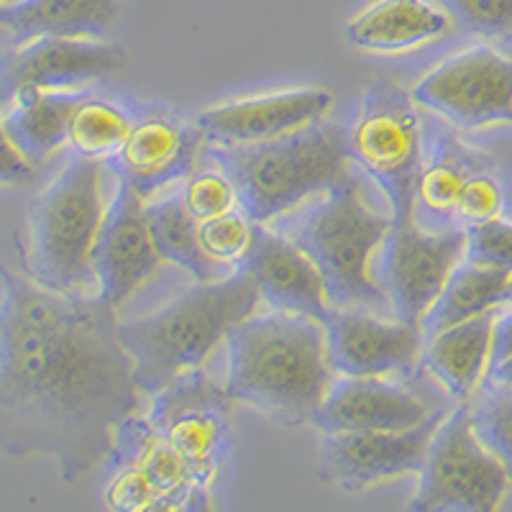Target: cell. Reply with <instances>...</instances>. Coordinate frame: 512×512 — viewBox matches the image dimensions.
<instances>
[{"mask_svg": "<svg viewBox=\"0 0 512 512\" xmlns=\"http://www.w3.org/2000/svg\"><path fill=\"white\" fill-rule=\"evenodd\" d=\"M116 310L98 292L47 290L0 264V454L47 456L62 482L111 461L141 410Z\"/></svg>", "mask_w": 512, "mask_h": 512, "instance_id": "obj_1", "label": "cell"}, {"mask_svg": "<svg viewBox=\"0 0 512 512\" xmlns=\"http://www.w3.org/2000/svg\"><path fill=\"white\" fill-rule=\"evenodd\" d=\"M226 395L282 425L313 423L333 382L323 323L272 310L254 313L226 338Z\"/></svg>", "mask_w": 512, "mask_h": 512, "instance_id": "obj_2", "label": "cell"}, {"mask_svg": "<svg viewBox=\"0 0 512 512\" xmlns=\"http://www.w3.org/2000/svg\"><path fill=\"white\" fill-rule=\"evenodd\" d=\"M259 305L254 280L239 267L223 280H198L154 313L118 320V336L134 364L141 395H157L177 377L203 367L228 333Z\"/></svg>", "mask_w": 512, "mask_h": 512, "instance_id": "obj_3", "label": "cell"}, {"mask_svg": "<svg viewBox=\"0 0 512 512\" xmlns=\"http://www.w3.org/2000/svg\"><path fill=\"white\" fill-rule=\"evenodd\" d=\"M105 162L72 154L59 175L34 198L26 241L16 236L18 264L36 285L67 295H93L95 241L103 226Z\"/></svg>", "mask_w": 512, "mask_h": 512, "instance_id": "obj_4", "label": "cell"}, {"mask_svg": "<svg viewBox=\"0 0 512 512\" xmlns=\"http://www.w3.org/2000/svg\"><path fill=\"white\" fill-rule=\"evenodd\" d=\"M210 154L231 177L239 208L264 226L344 180L351 162L346 128L323 121L262 144H210Z\"/></svg>", "mask_w": 512, "mask_h": 512, "instance_id": "obj_5", "label": "cell"}, {"mask_svg": "<svg viewBox=\"0 0 512 512\" xmlns=\"http://www.w3.org/2000/svg\"><path fill=\"white\" fill-rule=\"evenodd\" d=\"M292 213L282 233L320 269L331 305L374 313L390 308L374 280V256L390 231L392 216L369 208L351 172Z\"/></svg>", "mask_w": 512, "mask_h": 512, "instance_id": "obj_6", "label": "cell"}, {"mask_svg": "<svg viewBox=\"0 0 512 512\" xmlns=\"http://www.w3.org/2000/svg\"><path fill=\"white\" fill-rule=\"evenodd\" d=\"M415 512H495L510 492V474L474 428L472 405L459 402L438 423L420 466Z\"/></svg>", "mask_w": 512, "mask_h": 512, "instance_id": "obj_7", "label": "cell"}, {"mask_svg": "<svg viewBox=\"0 0 512 512\" xmlns=\"http://www.w3.org/2000/svg\"><path fill=\"white\" fill-rule=\"evenodd\" d=\"M351 162L382 190L395 221L415 216V182L420 172V118L413 95L397 85H377L359 103L346 128Z\"/></svg>", "mask_w": 512, "mask_h": 512, "instance_id": "obj_8", "label": "cell"}, {"mask_svg": "<svg viewBox=\"0 0 512 512\" xmlns=\"http://www.w3.org/2000/svg\"><path fill=\"white\" fill-rule=\"evenodd\" d=\"M464 259V228L425 231L415 223V216L405 221L392 218L390 231L374 256V280L387 297L392 315L420 326Z\"/></svg>", "mask_w": 512, "mask_h": 512, "instance_id": "obj_9", "label": "cell"}, {"mask_svg": "<svg viewBox=\"0 0 512 512\" xmlns=\"http://www.w3.org/2000/svg\"><path fill=\"white\" fill-rule=\"evenodd\" d=\"M231 405L223 384L192 369L152 395L144 420L213 484L231 451Z\"/></svg>", "mask_w": 512, "mask_h": 512, "instance_id": "obj_10", "label": "cell"}, {"mask_svg": "<svg viewBox=\"0 0 512 512\" xmlns=\"http://www.w3.org/2000/svg\"><path fill=\"white\" fill-rule=\"evenodd\" d=\"M423 105L459 128L512 123V59L489 44H477L443 59L413 88Z\"/></svg>", "mask_w": 512, "mask_h": 512, "instance_id": "obj_11", "label": "cell"}, {"mask_svg": "<svg viewBox=\"0 0 512 512\" xmlns=\"http://www.w3.org/2000/svg\"><path fill=\"white\" fill-rule=\"evenodd\" d=\"M446 413L438 410L408 431L323 433L320 479L341 492H367L382 482L420 472L433 433Z\"/></svg>", "mask_w": 512, "mask_h": 512, "instance_id": "obj_12", "label": "cell"}, {"mask_svg": "<svg viewBox=\"0 0 512 512\" xmlns=\"http://www.w3.org/2000/svg\"><path fill=\"white\" fill-rule=\"evenodd\" d=\"M323 331L328 361L341 377H410L423 359V328L374 310L331 305Z\"/></svg>", "mask_w": 512, "mask_h": 512, "instance_id": "obj_13", "label": "cell"}, {"mask_svg": "<svg viewBox=\"0 0 512 512\" xmlns=\"http://www.w3.org/2000/svg\"><path fill=\"white\" fill-rule=\"evenodd\" d=\"M159 264L162 256L152 239L146 198H141L126 180L116 177V190L105 208L103 226L95 241V292L113 308H121L139 287L152 280Z\"/></svg>", "mask_w": 512, "mask_h": 512, "instance_id": "obj_14", "label": "cell"}, {"mask_svg": "<svg viewBox=\"0 0 512 512\" xmlns=\"http://www.w3.org/2000/svg\"><path fill=\"white\" fill-rule=\"evenodd\" d=\"M123 62L126 52L113 41L39 36L18 44L0 62V103L26 88L77 90L116 75Z\"/></svg>", "mask_w": 512, "mask_h": 512, "instance_id": "obj_15", "label": "cell"}, {"mask_svg": "<svg viewBox=\"0 0 512 512\" xmlns=\"http://www.w3.org/2000/svg\"><path fill=\"white\" fill-rule=\"evenodd\" d=\"M331 105L333 95L323 88L274 90L213 105L200 113L195 126L210 144H262L320 123Z\"/></svg>", "mask_w": 512, "mask_h": 512, "instance_id": "obj_16", "label": "cell"}, {"mask_svg": "<svg viewBox=\"0 0 512 512\" xmlns=\"http://www.w3.org/2000/svg\"><path fill=\"white\" fill-rule=\"evenodd\" d=\"M239 267L249 272L259 300L272 310L305 315L320 323L331 310L326 282L313 259L285 233L269 231L264 223H256L251 249Z\"/></svg>", "mask_w": 512, "mask_h": 512, "instance_id": "obj_17", "label": "cell"}, {"mask_svg": "<svg viewBox=\"0 0 512 512\" xmlns=\"http://www.w3.org/2000/svg\"><path fill=\"white\" fill-rule=\"evenodd\" d=\"M203 141L200 128L180 118L146 116L134 121L126 144L111 159V172L149 200L192 175Z\"/></svg>", "mask_w": 512, "mask_h": 512, "instance_id": "obj_18", "label": "cell"}, {"mask_svg": "<svg viewBox=\"0 0 512 512\" xmlns=\"http://www.w3.org/2000/svg\"><path fill=\"white\" fill-rule=\"evenodd\" d=\"M433 413L438 410L390 379L341 377L328 387L313 425L320 433L408 431Z\"/></svg>", "mask_w": 512, "mask_h": 512, "instance_id": "obj_19", "label": "cell"}, {"mask_svg": "<svg viewBox=\"0 0 512 512\" xmlns=\"http://www.w3.org/2000/svg\"><path fill=\"white\" fill-rule=\"evenodd\" d=\"M451 13L433 0H374L346 24L351 47L372 54H400L443 39Z\"/></svg>", "mask_w": 512, "mask_h": 512, "instance_id": "obj_20", "label": "cell"}, {"mask_svg": "<svg viewBox=\"0 0 512 512\" xmlns=\"http://www.w3.org/2000/svg\"><path fill=\"white\" fill-rule=\"evenodd\" d=\"M502 310L505 308L489 310L425 336L428 341L423 344V364L456 402H472L487 379L495 323Z\"/></svg>", "mask_w": 512, "mask_h": 512, "instance_id": "obj_21", "label": "cell"}, {"mask_svg": "<svg viewBox=\"0 0 512 512\" xmlns=\"http://www.w3.org/2000/svg\"><path fill=\"white\" fill-rule=\"evenodd\" d=\"M121 0H3L0 29L16 44L39 36L103 39L116 24Z\"/></svg>", "mask_w": 512, "mask_h": 512, "instance_id": "obj_22", "label": "cell"}, {"mask_svg": "<svg viewBox=\"0 0 512 512\" xmlns=\"http://www.w3.org/2000/svg\"><path fill=\"white\" fill-rule=\"evenodd\" d=\"M77 90H18L8 98L3 126L16 149L39 167L59 146L67 144V126L80 103Z\"/></svg>", "mask_w": 512, "mask_h": 512, "instance_id": "obj_23", "label": "cell"}, {"mask_svg": "<svg viewBox=\"0 0 512 512\" xmlns=\"http://www.w3.org/2000/svg\"><path fill=\"white\" fill-rule=\"evenodd\" d=\"M510 290L512 272L464 259L448 277L446 287L436 297L431 310L425 313L423 323H420L423 336H431V333L443 331L448 326L477 318L489 310L505 308V305H510Z\"/></svg>", "mask_w": 512, "mask_h": 512, "instance_id": "obj_24", "label": "cell"}, {"mask_svg": "<svg viewBox=\"0 0 512 512\" xmlns=\"http://www.w3.org/2000/svg\"><path fill=\"white\" fill-rule=\"evenodd\" d=\"M180 187L167 192L164 198L146 200V216H149L154 246H157L162 262L185 269L200 282L216 280L218 264L210 262L200 246L198 221L185 208Z\"/></svg>", "mask_w": 512, "mask_h": 512, "instance_id": "obj_25", "label": "cell"}, {"mask_svg": "<svg viewBox=\"0 0 512 512\" xmlns=\"http://www.w3.org/2000/svg\"><path fill=\"white\" fill-rule=\"evenodd\" d=\"M131 128L134 118L116 103L82 95L67 126V146L75 157L111 162L126 144Z\"/></svg>", "mask_w": 512, "mask_h": 512, "instance_id": "obj_26", "label": "cell"}, {"mask_svg": "<svg viewBox=\"0 0 512 512\" xmlns=\"http://www.w3.org/2000/svg\"><path fill=\"white\" fill-rule=\"evenodd\" d=\"M469 172L464 162L448 149H438L425 164H420L415 182V210H423L431 218L454 216L456 200L461 195Z\"/></svg>", "mask_w": 512, "mask_h": 512, "instance_id": "obj_27", "label": "cell"}, {"mask_svg": "<svg viewBox=\"0 0 512 512\" xmlns=\"http://www.w3.org/2000/svg\"><path fill=\"white\" fill-rule=\"evenodd\" d=\"M472 418L484 446L502 461L512 479V390L487 382V390L472 405Z\"/></svg>", "mask_w": 512, "mask_h": 512, "instance_id": "obj_28", "label": "cell"}, {"mask_svg": "<svg viewBox=\"0 0 512 512\" xmlns=\"http://www.w3.org/2000/svg\"><path fill=\"white\" fill-rule=\"evenodd\" d=\"M254 228L256 223L244 210L233 208L223 216L198 223L200 246L213 264H236L239 267L251 249Z\"/></svg>", "mask_w": 512, "mask_h": 512, "instance_id": "obj_29", "label": "cell"}, {"mask_svg": "<svg viewBox=\"0 0 512 512\" xmlns=\"http://www.w3.org/2000/svg\"><path fill=\"white\" fill-rule=\"evenodd\" d=\"M182 200L190 216L198 223L210 221V218L223 216L228 210L239 208V195L233 187L231 177L218 169H203V172H192L182 182Z\"/></svg>", "mask_w": 512, "mask_h": 512, "instance_id": "obj_30", "label": "cell"}, {"mask_svg": "<svg viewBox=\"0 0 512 512\" xmlns=\"http://www.w3.org/2000/svg\"><path fill=\"white\" fill-rule=\"evenodd\" d=\"M466 259L512 272V223L492 218L466 228Z\"/></svg>", "mask_w": 512, "mask_h": 512, "instance_id": "obj_31", "label": "cell"}, {"mask_svg": "<svg viewBox=\"0 0 512 512\" xmlns=\"http://www.w3.org/2000/svg\"><path fill=\"white\" fill-rule=\"evenodd\" d=\"M474 34L502 36L512 31V0H438Z\"/></svg>", "mask_w": 512, "mask_h": 512, "instance_id": "obj_32", "label": "cell"}, {"mask_svg": "<svg viewBox=\"0 0 512 512\" xmlns=\"http://www.w3.org/2000/svg\"><path fill=\"white\" fill-rule=\"evenodd\" d=\"M505 195L502 185L492 175H469L456 200L454 216L466 226H479L492 218H500Z\"/></svg>", "mask_w": 512, "mask_h": 512, "instance_id": "obj_33", "label": "cell"}, {"mask_svg": "<svg viewBox=\"0 0 512 512\" xmlns=\"http://www.w3.org/2000/svg\"><path fill=\"white\" fill-rule=\"evenodd\" d=\"M36 164H31L24 154L18 152L16 144L11 141V136L6 134V126H3V113H0V185L16 187L26 185V182L34 180Z\"/></svg>", "mask_w": 512, "mask_h": 512, "instance_id": "obj_34", "label": "cell"}, {"mask_svg": "<svg viewBox=\"0 0 512 512\" xmlns=\"http://www.w3.org/2000/svg\"><path fill=\"white\" fill-rule=\"evenodd\" d=\"M512 354V310H502L495 323V341H492V359Z\"/></svg>", "mask_w": 512, "mask_h": 512, "instance_id": "obj_35", "label": "cell"}, {"mask_svg": "<svg viewBox=\"0 0 512 512\" xmlns=\"http://www.w3.org/2000/svg\"><path fill=\"white\" fill-rule=\"evenodd\" d=\"M487 382L500 384V387L512 390V354H505V356H500V359L489 361Z\"/></svg>", "mask_w": 512, "mask_h": 512, "instance_id": "obj_36", "label": "cell"}, {"mask_svg": "<svg viewBox=\"0 0 512 512\" xmlns=\"http://www.w3.org/2000/svg\"><path fill=\"white\" fill-rule=\"evenodd\" d=\"M510 305H512V290H510Z\"/></svg>", "mask_w": 512, "mask_h": 512, "instance_id": "obj_37", "label": "cell"}, {"mask_svg": "<svg viewBox=\"0 0 512 512\" xmlns=\"http://www.w3.org/2000/svg\"><path fill=\"white\" fill-rule=\"evenodd\" d=\"M0 3H3V0H0Z\"/></svg>", "mask_w": 512, "mask_h": 512, "instance_id": "obj_38", "label": "cell"}]
</instances>
